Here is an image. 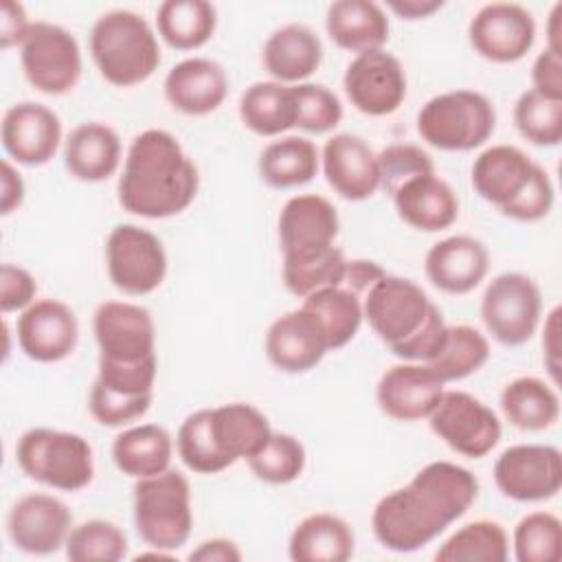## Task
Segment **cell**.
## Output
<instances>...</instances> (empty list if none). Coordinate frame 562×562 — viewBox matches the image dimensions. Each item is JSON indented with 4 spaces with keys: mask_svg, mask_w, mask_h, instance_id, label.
Segmentation results:
<instances>
[{
    "mask_svg": "<svg viewBox=\"0 0 562 562\" xmlns=\"http://www.w3.org/2000/svg\"><path fill=\"white\" fill-rule=\"evenodd\" d=\"M476 496L479 479L468 468L432 461L378 501L371 514L373 536L389 551L413 553L457 522Z\"/></svg>",
    "mask_w": 562,
    "mask_h": 562,
    "instance_id": "obj_1",
    "label": "cell"
},
{
    "mask_svg": "<svg viewBox=\"0 0 562 562\" xmlns=\"http://www.w3.org/2000/svg\"><path fill=\"white\" fill-rule=\"evenodd\" d=\"M200 173L180 140L167 130L140 132L119 176V204L147 220L182 213L198 195Z\"/></svg>",
    "mask_w": 562,
    "mask_h": 562,
    "instance_id": "obj_2",
    "label": "cell"
},
{
    "mask_svg": "<svg viewBox=\"0 0 562 562\" xmlns=\"http://www.w3.org/2000/svg\"><path fill=\"white\" fill-rule=\"evenodd\" d=\"M362 310L373 334L406 362H428L446 338L441 310L413 279L384 274L362 296Z\"/></svg>",
    "mask_w": 562,
    "mask_h": 562,
    "instance_id": "obj_3",
    "label": "cell"
},
{
    "mask_svg": "<svg viewBox=\"0 0 562 562\" xmlns=\"http://www.w3.org/2000/svg\"><path fill=\"white\" fill-rule=\"evenodd\" d=\"M90 55L99 75L116 88L138 86L160 66L154 29L143 15L127 9L97 18L90 31Z\"/></svg>",
    "mask_w": 562,
    "mask_h": 562,
    "instance_id": "obj_4",
    "label": "cell"
},
{
    "mask_svg": "<svg viewBox=\"0 0 562 562\" xmlns=\"http://www.w3.org/2000/svg\"><path fill=\"white\" fill-rule=\"evenodd\" d=\"M15 461L29 479L59 492H79L94 479L92 446L70 430L40 426L22 432Z\"/></svg>",
    "mask_w": 562,
    "mask_h": 562,
    "instance_id": "obj_5",
    "label": "cell"
},
{
    "mask_svg": "<svg viewBox=\"0 0 562 562\" xmlns=\"http://www.w3.org/2000/svg\"><path fill=\"white\" fill-rule=\"evenodd\" d=\"M134 525L138 536L151 549H180L193 527L191 487L178 470H165L154 476L136 479L134 485Z\"/></svg>",
    "mask_w": 562,
    "mask_h": 562,
    "instance_id": "obj_6",
    "label": "cell"
},
{
    "mask_svg": "<svg viewBox=\"0 0 562 562\" xmlns=\"http://www.w3.org/2000/svg\"><path fill=\"white\" fill-rule=\"evenodd\" d=\"M496 127L492 101L476 90H450L428 99L417 114V134L441 151H472Z\"/></svg>",
    "mask_w": 562,
    "mask_h": 562,
    "instance_id": "obj_7",
    "label": "cell"
},
{
    "mask_svg": "<svg viewBox=\"0 0 562 562\" xmlns=\"http://www.w3.org/2000/svg\"><path fill=\"white\" fill-rule=\"evenodd\" d=\"M542 316V294L538 283L522 272L494 277L481 296V321L485 329L505 347L531 340Z\"/></svg>",
    "mask_w": 562,
    "mask_h": 562,
    "instance_id": "obj_8",
    "label": "cell"
},
{
    "mask_svg": "<svg viewBox=\"0 0 562 562\" xmlns=\"http://www.w3.org/2000/svg\"><path fill=\"white\" fill-rule=\"evenodd\" d=\"M20 64L26 81L44 94L70 92L83 70L79 42L70 31L53 22H33L20 44Z\"/></svg>",
    "mask_w": 562,
    "mask_h": 562,
    "instance_id": "obj_9",
    "label": "cell"
},
{
    "mask_svg": "<svg viewBox=\"0 0 562 562\" xmlns=\"http://www.w3.org/2000/svg\"><path fill=\"white\" fill-rule=\"evenodd\" d=\"M105 268L116 290L143 296L165 281L167 252L151 231L136 224H119L105 239Z\"/></svg>",
    "mask_w": 562,
    "mask_h": 562,
    "instance_id": "obj_10",
    "label": "cell"
},
{
    "mask_svg": "<svg viewBox=\"0 0 562 562\" xmlns=\"http://www.w3.org/2000/svg\"><path fill=\"white\" fill-rule=\"evenodd\" d=\"M428 424L452 452L468 459L490 454L503 435L498 415L465 391H443Z\"/></svg>",
    "mask_w": 562,
    "mask_h": 562,
    "instance_id": "obj_11",
    "label": "cell"
},
{
    "mask_svg": "<svg viewBox=\"0 0 562 562\" xmlns=\"http://www.w3.org/2000/svg\"><path fill=\"white\" fill-rule=\"evenodd\" d=\"M494 483L505 498L540 503L562 487V454L547 443H518L503 450L494 463Z\"/></svg>",
    "mask_w": 562,
    "mask_h": 562,
    "instance_id": "obj_12",
    "label": "cell"
},
{
    "mask_svg": "<svg viewBox=\"0 0 562 562\" xmlns=\"http://www.w3.org/2000/svg\"><path fill=\"white\" fill-rule=\"evenodd\" d=\"M99 362L130 364L156 358V325L147 307L127 301H105L92 316Z\"/></svg>",
    "mask_w": 562,
    "mask_h": 562,
    "instance_id": "obj_13",
    "label": "cell"
},
{
    "mask_svg": "<svg viewBox=\"0 0 562 562\" xmlns=\"http://www.w3.org/2000/svg\"><path fill=\"white\" fill-rule=\"evenodd\" d=\"M342 88L351 105L367 116L393 114L408 90L402 61L384 48L356 55L345 70Z\"/></svg>",
    "mask_w": 562,
    "mask_h": 562,
    "instance_id": "obj_14",
    "label": "cell"
},
{
    "mask_svg": "<svg viewBox=\"0 0 562 562\" xmlns=\"http://www.w3.org/2000/svg\"><path fill=\"white\" fill-rule=\"evenodd\" d=\"M468 40L483 59L514 64L531 50L536 42V20L516 2H490L470 20Z\"/></svg>",
    "mask_w": 562,
    "mask_h": 562,
    "instance_id": "obj_15",
    "label": "cell"
},
{
    "mask_svg": "<svg viewBox=\"0 0 562 562\" xmlns=\"http://www.w3.org/2000/svg\"><path fill=\"white\" fill-rule=\"evenodd\" d=\"M72 529V514L53 494L33 492L18 498L7 516L11 542L31 555H50L66 544Z\"/></svg>",
    "mask_w": 562,
    "mask_h": 562,
    "instance_id": "obj_16",
    "label": "cell"
},
{
    "mask_svg": "<svg viewBox=\"0 0 562 562\" xmlns=\"http://www.w3.org/2000/svg\"><path fill=\"white\" fill-rule=\"evenodd\" d=\"M22 353L35 362H59L68 358L79 340L75 312L59 299H35L15 323Z\"/></svg>",
    "mask_w": 562,
    "mask_h": 562,
    "instance_id": "obj_17",
    "label": "cell"
},
{
    "mask_svg": "<svg viewBox=\"0 0 562 562\" xmlns=\"http://www.w3.org/2000/svg\"><path fill=\"white\" fill-rule=\"evenodd\" d=\"M4 151L24 167L46 165L59 149V116L35 101H20L7 108L0 125Z\"/></svg>",
    "mask_w": 562,
    "mask_h": 562,
    "instance_id": "obj_18",
    "label": "cell"
},
{
    "mask_svg": "<svg viewBox=\"0 0 562 562\" xmlns=\"http://www.w3.org/2000/svg\"><path fill=\"white\" fill-rule=\"evenodd\" d=\"M446 384L424 362H400L389 367L375 389L380 411L397 422H419L439 404Z\"/></svg>",
    "mask_w": 562,
    "mask_h": 562,
    "instance_id": "obj_19",
    "label": "cell"
},
{
    "mask_svg": "<svg viewBox=\"0 0 562 562\" xmlns=\"http://www.w3.org/2000/svg\"><path fill=\"white\" fill-rule=\"evenodd\" d=\"M327 184L349 202H362L380 189L378 154L356 134H334L321 151Z\"/></svg>",
    "mask_w": 562,
    "mask_h": 562,
    "instance_id": "obj_20",
    "label": "cell"
},
{
    "mask_svg": "<svg viewBox=\"0 0 562 562\" xmlns=\"http://www.w3.org/2000/svg\"><path fill=\"white\" fill-rule=\"evenodd\" d=\"M329 351L316 316L303 305L274 318L266 331V356L283 373H305Z\"/></svg>",
    "mask_w": 562,
    "mask_h": 562,
    "instance_id": "obj_21",
    "label": "cell"
},
{
    "mask_svg": "<svg viewBox=\"0 0 562 562\" xmlns=\"http://www.w3.org/2000/svg\"><path fill=\"white\" fill-rule=\"evenodd\" d=\"M490 252L470 235H450L430 246L424 259L428 281L446 294H468L487 274Z\"/></svg>",
    "mask_w": 562,
    "mask_h": 562,
    "instance_id": "obj_22",
    "label": "cell"
},
{
    "mask_svg": "<svg viewBox=\"0 0 562 562\" xmlns=\"http://www.w3.org/2000/svg\"><path fill=\"white\" fill-rule=\"evenodd\" d=\"M167 103L187 116L215 112L228 94L226 70L209 57H189L178 61L162 83Z\"/></svg>",
    "mask_w": 562,
    "mask_h": 562,
    "instance_id": "obj_23",
    "label": "cell"
},
{
    "mask_svg": "<svg viewBox=\"0 0 562 562\" xmlns=\"http://www.w3.org/2000/svg\"><path fill=\"white\" fill-rule=\"evenodd\" d=\"M540 169L520 147L492 145L483 149L472 165V187L501 213L520 198Z\"/></svg>",
    "mask_w": 562,
    "mask_h": 562,
    "instance_id": "obj_24",
    "label": "cell"
},
{
    "mask_svg": "<svg viewBox=\"0 0 562 562\" xmlns=\"http://www.w3.org/2000/svg\"><path fill=\"white\" fill-rule=\"evenodd\" d=\"M340 231L336 206L318 193L292 195L279 213V244L283 255L334 246Z\"/></svg>",
    "mask_w": 562,
    "mask_h": 562,
    "instance_id": "obj_25",
    "label": "cell"
},
{
    "mask_svg": "<svg viewBox=\"0 0 562 562\" xmlns=\"http://www.w3.org/2000/svg\"><path fill=\"white\" fill-rule=\"evenodd\" d=\"M400 220L422 233L450 228L459 217V198L452 187L435 173L417 176L393 195Z\"/></svg>",
    "mask_w": 562,
    "mask_h": 562,
    "instance_id": "obj_26",
    "label": "cell"
},
{
    "mask_svg": "<svg viewBox=\"0 0 562 562\" xmlns=\"http://www.w3.org/2000/svg\"><path fill=\"white\" fill-rule=\"evenodd\" d=\"M263 66L279 83H303L323 61L321 37L305 24L292 22L277 29L263 44Z\"/></svg>",
    "mask_w": 562,
    "mask_h": 562,
    "instance_id": "obj_27",
    "label": "cell"
},
{
    "mask_svg": "<svg viewBox=\"0 0 562 562\" xmlns=\"http://www.w3.org/2000/svg\"><path fill=\"white\" fill-rule=\"evenodd\" d=\"M64 165L81 182H101L121 165V138L105 123H81L64 143Z\"/></svg>",
    "mask_w": 562,
    "mask_h": 562,
    "instance_id": "obj_28",
    "label": "cell"
},
{
    "mask_svg": "<svg viewBox=\"0 0 562 562\" xmlns=\"http://www.w3.org/2000/svg\"><path fill=\"white\" fill-rule=\"evenodd\" d=\"M329 40L349 53L380 50L389 40V18L371 0H336L325 15Z\"/></svg>",
    "mask_w": 562,
    "mask_h": 562,
    "instance_id": "obj_29",
    "label": "cell"
},
{
    "mask_svg": "<svg viewBox=\"0 0 562 562\" xmlns=\"http://www.w3.org/2000/svg\"><path fill=\"white\" fill-rule=\"evenodd\" d=\"M353 544L356 536L345 518L316 512L294 527L288 555L294 562H347L353 555Z\"/></svg>",
    "mask_w": 562,
    "mask_h": 562,
    "instance_id": "obj_30",
    "label": "cell"
},
{
    "mask_svg": "<svg viewBox=\"0 0 562 562\" xmlns=\"http://www.w3.org/2000/svg\"><path fill=\"white\" fill-rule=\"evenodd\" d=\"M211 432L222 454L235 463L259 452L272 428L268 417L257 406L231 402L211 408Z\"/></svg>",
    "mask_w": 562,
    "mask_h": 562,
    "instance_id": "obj_31",
    "label": "cell"
},
{
    "mask_svg": "<svg viewBox=\"0 0 562 562\" xmlns=\"http://www.w3.org/2000/svg\"><path fill=\"white\" fill-rule=\"evenodd\" d=\"M173 454L171 435L158 424H140L116 435L112 443L114 465L132 479H145L169 470Z\"/></svg>",
    "mask_w": 562,
    "mask_h": 562,
    "instance_id": "obj_32",
    "label": "cell"
},
{
    "mask_svg": "<svg viewBox=\"0 0 562 562\" xmlns=\"http://www.w3.org/2000/svg\"><path fill=\"white\" fill-rule=\"evenodd\" d=\"M501 411L518 430H547L560 417V397L553 386L536 375H522L501 391Z\"/></svg>",
    "mask_w": 562,
    "mask_h": 562,
    "instance_id": "obj_33",
    "label": "cell"
},
{
    "mask_svg": "<svg viewBox=\"0 0 562 562\" xmlns=\"http://www.w3.org/2000/svg\"><path fill=\"white\" fill-rule=\"evenodd\" d=\"M259 176L272 189H294L314 180L321 154L310 138L281 136L259 154Z\"/></svg>",
    "mask_w": 562,
    "mask_h": 562,
    "instance_id": "obj_34",
    "label": "cell"
},
{
    "mask_svg": "<svg viewBox=\"0 0 562 562\" xmlns=\"http://www.w3.org/2000/svg\"><path fill=\"white\" fill-rule=\"evenodd\" d=\"M239 119L257 136H279L294 127L296 105L292 86L257 81L241 92Z\"/></svg>",
    "mask_w": 562,
    "mask_h": 562,
    "instance_id": "obj_35",
    "label": "cell"
},
{
    "mask_svg": "<svg viewBox=\"0 0 562 562\" xmlns=\"http://www.w3.org/2000/svg\"><path fill=\"white\" fill-rule=\"evenodd\" d=\"M162 42L176 50L204 46L217 26V11L206 0H165L156 11Z\"/></svg>",
    "mask_w": 562,
    "mask_h": 562,
    "instance_id": "obj_36",
    "label": "cell"
},
{
    "mask_svg": "<svg viewBox=\"0 0 562 562\" xmlns=\"http://www.w3.org/2000/svg\"><path fill=\"white\" fill-rule=\"evenodd\" d=\"M301 305L321 323L329 351L351 342L364 321L362 299L345 285L323 288L305 296Z\"/></svg>",
    "mask_w": 562,
    "mask_h": 562,
    "instance_id": "obj_37",
    "label": "cell"
},
{
    "mask_svg": "<svg viewBox=\"0 0 562 562\" xmlns=\"http://www.w3.org/2000/svg\"><path fill=\"white\" fill-rule=\"evenodd\" d=\"M347 259L338 246L283 255L281 277L290 294L305 299L323 288L342 285Z\"/></svg>",
    "mask_w": 562,
    "mask_h": 562,
    "instance_id": "obj_38",
    "label": "cell"
},
{
    "mask_svg": "<svg viewBox=\"0 0 562 562\" xmlns=\"http://www.w3.org/2000/svg\"><path fill=\"white\" fill-rule=\"evenodd\" d=\"M490 358V340L472 325H448L439 351L424 362L443 384L476 373Z\"/></svg>",
    "mask_w": 562,
    "mask_h": 562,
    "instance_id": "obj_39",
    "label": "cell"
},
{
    "mask_svg": "<svg viewBox=\"0 0 562 562\" xmlns=\"http://www.w3.org/2000/svg\"><path fill=\"white\" fill-rule=\"evenodd\" d=\"M509 538L496 520H474L457 529L437 551V562H505Z\"/></svg>",
    "mask_w": 562,
    "mask_h": 562,
    "instance_id": "obj_40",
    "label": "cell"
},
{
    "mask_svg": "<svg viewBox=\"0 0 562 562\" xmlns=\"http://www.w3.org/2000/svg\"><path fill=\"white\" fill-rule=\"evenodd\" d=\"M176 450L182 463L198 474H217L233 465L213 439L211 408H200L184 417V422L178 428Z\"/></svg>",
    "mask_w": 562,
    "mask_h": 562,
    "instance_id": "obj_41",
    "label": "cell"
},
{
    "mask_svg": "<svg viewBox=\"0 0 562 562\" xmlns=\"http://www.w3.org/2000/svg\"><path fill=\"white\" fill-rule=\"evenodd\" d=\"M64 549L70 562H119L127 555V536L119 525L92 518L70 529Z\"/></svg>",
    "mask_w": 562,
    "mask_h": 562,
    "instance_id": "obj_42",
    "label": "cell"
},
{
    "mask_svg": "<svg viewBox=\"0 0 562 562\" xmlns=\"http://www.w3.org/2000/svg\"><path fill=\"white\" fill-rule=\"evenodd\" d=\"M246 461L259 481L270 485H288L303 474L307 454L294 435L272 430L261 450Z\"/></svg>",
    "mask_w": 562,
    "mask_h": 562,
    "instance_id": "obj_43",
    "label": "cell"
},
{
    "mask_svg": "<svg viewBox=\"0 0 562 562\" xmlns=\"http://www.w3.org/2000/svg\"><path fill=\"white\" fill-rule=\"evenodd\" d=\"M514 125L525 140L540 147H555L562 140V101L527 90L514 105Z\"/></svg>",
    "mask_w": 562,
    "mask_h": 562,
    "instance_id": "obj_44",
    "label": "cell"
},
{
    "mask_svg": "<svg viewBox=\"0 0 562 562\" xmlns=\"http://www.w3.org/2000/svg\"><path fill=\"white\" fill-rule=\"evenodd\" d=\"M518 562H558L562 555V522L551 512H531L514 529Z\"/></svg>",
    "mask_w": 562,
    "mask_h": 562,
    "instance_id": "obj_45",
    "label": "cell"
},
{
    "mask_svg": "<svg viewBox=\"0 0 562 562\" xmlns=\"http://www.w3.org/2000/svg\"><path fill=\"white\" fill-rule=\"evenodd\" d=\"M292 92L296 105L294 127L310 134H327L340 123L342 103L329 88L303 81L292 86Z\"/></svg>",
    "mask_w": 562,
    "mask_h": 562,
    "instance_id": "obj_46",
    "label": "cell"
},
{
    "mask_svg": "<svg viewBox=\"0 0 562 562\" xmlns=\"http://www.w3.org/2000/svg\"><path fill=\"white\" fill-rule=\"evenodd\" d=\"M380 189L393 195L402 184L417 176L435 173V162L428 151L413 143H393L378 154Z\"/></svg>",
    "mask_w": 562,
    "mask_h": 562,
    "instance_id": "obj_47",
    "label": "cell"
},
{
    "mask_svg": "<svg viewBox=\"0 0 562 562\" xmlns=\"http://www.w3.org/2000/svg\"><path fill=\"white\" fill-rule=\"evenodd\" d=\"M154 395H130L114 391L105 386L103 382L94 380L88 397V408L90 415L105 428H116L130 422L140 419L149 406H151Z\"/></svg>",
    "mask_w": 562,
    "mask_h": 562,
    "instance_id": "obj_48",
    "label": "cell"
},
{
    "mask_svg": "<svg viewBox=\"0 0 562 562\" xmlns=\"http://www.w3.org/2000/svg\"><path fill=\"white\" fill-rule=\"evenodd\" d=\"M37 294L33 274L15 263L0 266V310L2 314L26 310Z\"/></svg>",
    "mask_w": 562,
    "mask_h": 562,
    "instance_id": "obj_49",
    "label": "cell"
},
{
    "mask_svg": "<svg viewBox=\"0 0 562 562\" xmlns=\"http://www.w3.org/2000/svg\"><path fill=\"white\" fill-rule=\"evenodd\" d=\"M531 83L538 94L562 101V55L544 48L531 66Z\"/></svg>",
    "mask_w": 562,
    "mask_h": 562,
    "instance_id": "obj_50",
    "label": "cell"
},
{
    "mask_svg": "<svg viewBox=\"0 0 562 562\" xmlns=\"http://www.w3.org/2000/svg\"><path fill=\"white\" fill-rule=\"evenodd\" d=\"M33 22H29L26 11L20 2L2 0L0 4V46L7 50L11 46H20L29 33Z\"/></svg>",
    "mask_w": 562,
    "mask_h": 562,
    "instance_id": "obj_51",
    "label": "cell"
},
{
    "mask_svg": "<svg viewBox=\"0 0 562 562\" xmlns=\"http://www.w3.org/2000/svg\"><path fill=\"white\" fill-rule=\"evenodd\" d=\"M386 272L375 263V261H369V259H353V261H347V270H345V279H342V285L349 288L351 292H356L360 299L362 294H367V290L380 281Z\"/></svg>",
    "mask_w": 562,
    "mask_h": 562,
    "instance_id": "obj_52",
    "label": "cell"
},
{
    "mask_svg": "<svg viewBox=\"0 0 562 562\" xmlns=\"http://www.w3.org/2000/svg\"><path fill=\"white\" fill-rule=\"evenodd\" d=\"M189 560L193 562H239L241 551L228 538H209L200 542L191 553Z\"/></svg>",
    "mask_w": 562,
    "mask_h": 562,
    "instance_id": "obj_53",
    "label": "cell"
},
{
    "mask_svg": "<svg viewBox=\"0 0 562 562\" xmlns=\"http://www.w3.org/2000/svg\"><path fill=\"white\" fill-rule=\"evenodd\" d=\"M542 358L544 367L549 369L553 382H558L560 373V307H553L544 321V331H542Z\"/></svg>",
    "mask_w": 562,
    "mask_h": 562,
    "instance_id": "obj_54",
    "label": "cell"
},
{
    "mask_svg": "<svg viewBox=\"0 0 562 562\" xmlns=\"http://www.w3.org/2000/svg\"><path fill=\"white\" fill-rule=\"evenodd\" d=\"M24 202V180L18 169L4 158L2 160V215L18 211Z\"/></svg>",
    "mask_w": 562,
    "mask_h": 562,
    "instance_id": "obj_55",
    "label": "cell"
},
{
    "mask_svg": "<svg viewBox=\"0 0 562 562\" xmlns=\"http://www.w3.org/2000/svg\"><path fill=\"white\" fill-rule=\"evenodd\" d=\"M402 20H424L443 7L441 0H391L386 4Z\"/></svg>",
    "mask_w": 562,
    "mask_h": 562,
    "instance_id": "obj_56",
    "label": "cell"
},
{
    "mask_svg": "<svg viewBox=\"0 0 562 562\" xmlns=\"http://www.w3.org/2000/svg\"><path fill=\"white\" fill-rule=\"evenodd\" d=\"M547 48L562 55V2H558L547 20Z\"/></svg>",
    "mask_w": 562,
    "mask_h": 562,
    "instance_id": "obj_57",
    "label": "cell"
}]
</instances>
